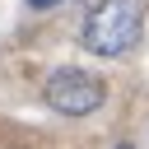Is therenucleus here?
I'll use <instances>...</instances> for the list:
<instances>
[{
    "label": "nucleus",
    "mask_w": 149,
    "mask_h": 149,
    "mask_svg": "<svg viewBox=\"0 0 149 149\" xmlns=\"http://www.w3.org/2000/svg\"><path fill=\"white\" fill-rule=\"evenodd\" d=\"M144 28V5L140 0H98L79 28V42L93 56H121L140 42Z\"/></svg>",
    "instance_id": "f257e3e1"
},
{
    "label": "nucleus",
    "mask_w": 149,
    "mask_h": 149,
    "mask_svg": "<svg viewBox=\"0 0 149 149\" xmlns=\"http://www.w3.org/2000/svg\"><path fill=\"white\" fill-rule=\"evenodd\" d=\"M42 98L65 116H88V112H98L107 102V84L98 74H88V70H56L47 79Z\"/></svg>",
    "instance_id": "f03ea898"
},
{
    "label": "nucleus",
    "mask_w": 149,
    "mask_h": 149,
    "mask_svg": "<svg viewBox=\"0 0 149 149\" xmlns=\"http://www.w3.org/2000/svg\"><path fill=\"white\" fill-rule=\"evenodd\" d=\"M28 5H33V9H56L61 0H28Z\"/></svg>",
    "instance_id": "7ed1b4c3"
},
{
    "label": "nucleus",
    "mask_w": 149,
    "mask_h": 149,
    "mask_svg": "<svg viewBox=\"0 0 149 149\" xmlns=\"http://www.w3.org/2000/svg\"><path fill=\"white\" fill-rule=\"evenodd\" d=\"M116 149H135V144H116Z\"/></svg>",
    "instance_id": "20e7f679"
}]
</instances>
